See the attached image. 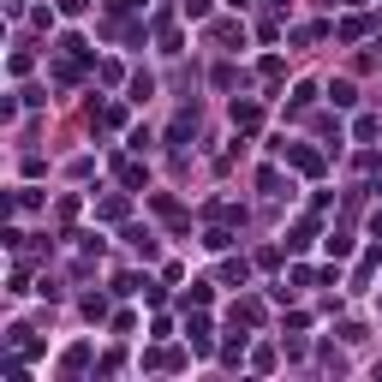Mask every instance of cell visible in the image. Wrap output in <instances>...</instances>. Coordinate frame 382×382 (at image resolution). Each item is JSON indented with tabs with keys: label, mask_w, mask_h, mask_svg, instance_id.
<instances>
[{
	"label": "cell",
	"mask_w": 382,
	"mask_h": 382,
	"mask_svg": "<svg viewBox=\"0 0 382 382\" xmlns=\"http://www.w3.org/2000/svg\"><path fill=\"white\" fill-rule=\"evenodd\" d=\"M257 119H263V114H257V102H233V126H245V132H251Z\"/></svg>",
	"instance_id": "6da1fadb"
},
{
	"label": "cell",
	"mask_w": 382,
	"mask_h": 382,
	"mask_svg": "<svg viewBox=\"0 0 382 382\" xmlns=\"http://www.w3.org/2000/svg\"><path fill=\"white\" fill-rule=\"evenodd\" d=\"M329 96H335V108H353V102H358V90L347 84V78H340V84H329Z\"/></svg>",
	"instance_id": "7a4b0ae2"
},
{
	"label": "cell",
	"mask_w": 382,
	"mask_h": 382,
	"mask_svg": "<svg viewBox=\"0 0 382 382\" xmlns=\"http://www.w3.org/2000/svg\"><path fill=\"white\" fill-rule=\"evenodd\" d=\"M209 13V0H185V18H204Z\"/></svg>",
	"instance_id": "3957f363"
},
{
	"label": "cell",
	"mask_w": 382,
	"mask_h": 382,
	"mask_svg": "<svg viewBox=\"0 0 382 382\" xmlns=\"http://www.w3.org/2000/svg\"><path fill=\"white\" fill-rule=\"evenodd\" d=\"M370 233H376V239H382V209H376V215H370Z\"/></svg>",
	"instance_id": "277c9868"
},
{
	"label": "cell",
	"mask_w": 382,
	"mask_h": 382,
	"mask_svg": "<svg viewBox=\"0 0 382 382\" xmlns=\"http://www.w3.org/2000/svg\"><path fill=\"white\" fill-rule=\"evenodd\" d=\"M269 6H275V13H287V6H293V0H269Z\"/></svg>",
	"instance_id": "5b68a950"
},
{
	"label": "cell",
	"mask_w": 382,
	"mask_h": 382,
	"mask_svg": "<svg viewBox=\"0 0 382 382\" xmlns=\"http://www.w3.org/2000/svg\"><path fill=\"white\" fill-rule=\"evenodd\" d=\"M227 6H239V13H245V6H251V0H227Z\"/></svg>",
	"instance_id": "8992f818"
}]
</instances>
